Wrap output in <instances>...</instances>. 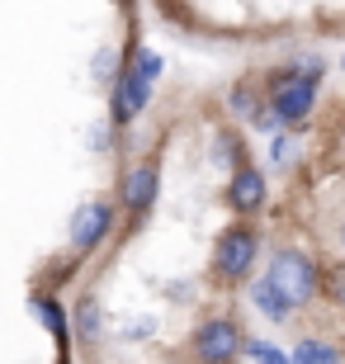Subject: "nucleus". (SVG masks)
<instances>
[{"instance_id": "14", "label": "nucleus", "mask_w": 345, "mask_h": 364, "mask_svg": "<svg viewBox=\"0 0 345 364\" xmlns=\"http://www.w3.org/2000/svg\"><path fill=\"white\" fill-rule=\"evenodd\" d=\"M241 355H246V360H284V355H279L275 346H246Z\"/></svg>"}, {"instance_id": "16", "label": "nucleus", "mask_w": 345, "mask_h": 364, "mask_svg": "<svg viewBox=\"0 0 345 364\" xmlns=\"http://www.w3.org/2000/svg\"><path fill=\"white\" fill-rule=\"evenodd\" d=\"M341 242H345V223H341Z\"/></svg>"}, {"instance_id": "13", "label": "nucleus", "mask_w": 345, "mask_h": 364, "mask_svg": "<svg viewBox=\"0 0 345 364\" xmlns=\"http://www.w3.org/2000/svg\"><path fill=\"white\" fill-rule=\"evenodd\" d=\"M80 331H85V336H95V298H85V303H80Z\"/></svg>"}, {"instance_id": "2", "label": "nucleus", "mask_w": 345, "mask_h": 364, "mask_svg": "<svg viewBox=\"0 0 345 364\" xmlns=\"http://www.w3.org/2000/svg\"><path fill=\"white\" fill-rule=\"evenodd\" d=\"M156 71H161V57L156 53H137L133 71H128V81L119 85V100H114V114H119L123 123L137 119V114H142V105L152 100V81H156Z\"/></svg>"}, {"instance_id": "11", "label": "nucleus", "mask_w": 345, "mask_h": 364, "mask_svg": "<svg viewBox=\"0 0 345 364\" xmlns=\"http://www.w3.org/2000/svg\"><path fill=\"white\" fill-rule=\"evenodd\" d=\"M331 298H336V308H345V265L331 270Z\"/></svg>"}, {"instance_id": "1", "label": "nucleus", "mask_w": 345, "mask_h": 364, "mask_svg": "<svg viewBox=\"0 0 345 364\" xmlns=\"http://www.w3.org/2000/svg\"><path fill=\"white\" fill-rule=\"evenodd\" d=\"M265 279L289 298L293 308H298V303H312V294H317V270H312V260L298 256V251H279V256L270 260Z\"/></svg>"}, {"instance_id": "8", "label": "nucleus", "mask_w": 345, "mask_h": 364, "mask_svg": "<svg viewBox=\"0 0 345 364\" xmlns=\"http://www.w3.org/2000/svg\"><path fill=\"white\" fill-rule=\"evenodd\" d=\"M152 199H156V171H152V166H137V171H128V180H123V203L142 213Z\"/></svg>"}, {"instance_id": "10", "label": "nucleus", "mask_w": 345, "mask_h": 364, "mask_svg": "<svg viewBox=\"0 0 345 364\" xmlns=\"http://www.w3.org/2000/svg\"><path fill=\"white\" fill-rule=\"evenodd\" d=\"M293 360H303V364H331V360H341V350H336V346H322V341H303V346L293 350Z\"/></svg>"}, {"instance_id": "3", "label": "nucleus", "mask_w": 345, "mask_h": 364, "mask_svg": "<svg viewBox=\"0 0 345 364\" xmlns=\"http://www.w3.org/2000/svg\"><path fill=\"white\" fill-rule=\"evenodd\" d=\"M312 105H317V76H307V71H298V76H279L275 81V114L284 123H298L312 114Z\"/></svg>"}, {"instance_id": "15", "label": "nucleus", "mask_w": 345, "mask_h": 364, "mask_svg": "<svg viewBox=\"0 0 345 364\" xmlns=\"http://www.w3.org/2000/svg\"><path fill=\"white\" fill-rule=\"evenodd\" d=\"M38 312H43V322L53 326V331H67V326H62V312H57L53 303H38Z\"/></svg>"}, {"instance_id": "6", "label": "nucleus", "mask_w": 345, "mask_h": 364, "mask_svg": "<svg viewBox=\"0 0 345 364\" xmlns=\"http://www.w3.org/2000/svg\"><path fill=\"white\" fill-rule=\"evenodd\" d=\"M109 218H114V213H109L105 203H80L76 218H71V246H76V251H90V246L105 237Z\"/></svg>"}, {"instance_id": "5", "label": "nucleus", "mask_w": 345, "mask_h": 364, "mask_svg": "<svg viewBox=\"0 0 345 364\" xmlns=\"http://www.w3.org/2000/svg\"><path fill=\"white\" fill-rule=\"evenodd\" d=\"M194 350H199V360H232V355H241L237 326H232V322H208V326H199Z\"/></svg>"}, {"instance_id": "9", "label": "nucleus", "mask_w": 345, "mask_h": 364, "mask_svg": "<svg viewBox=\"0 0 345 364\" xmlns=\"http://www.w3.org/2000/svg\"><path fill=\"white\" fill-rule=\"evenodd\" d=\"M251 298H255V308L265 312V317H275V322H284V317L293 312V303H289L284 294H279V289H275L270 279H260V284H255V294H251Z\"/></svg>"}, {"instance_id": "4", "label": "nucleus", "mask_w": 345, "mask_h": 364, "mask_svg": "<svg viewBox=\"0 0 345 364\" xmlns=\"http://www.w3.org/2000/svg\"><path fill=\"white\" fill-rule=\"evenodd\" d=\"M255 260V237L246 228H227L218 237V251H213V270L223 274V279H241V274L251 270Z\"/></svg>"}, {"instance_id": "12", "label": "nucleus", "mask_w": 345, "mask_h": 364, "mask_svg": "<svg viewBox=\"0 0 345 364\" xmlns=\"http://www.w3.org/2000/svg\"><path fill=\"white\" fill-rule=\"evenodd\" d=\"M232 105H237V114H246V119H251V114H255V109H251V85H237Z\"/></svg>"}, {"instance_id": "7", "label": "nucleus", "mask_w": 345, "mask_h": 364, "mask_svg": "<svg viewBox=\"0 0 345 364\" xmlns=\"http://www.w3.org/2000/svg\"><path fill=\"white\" fill-rule=\"evenodd\" d=\"M227 199H232V208L237 213H255L260 203H265V180H260V171H237L232 176V189H227Z\"/></svg>"}]
</instances>
